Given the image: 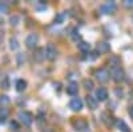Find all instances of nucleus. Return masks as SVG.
Wrapping results in <instances>:
<instances>
[{"label": "nucleus", "instance_id": "26", "mask_svg": "<svg viewBox=\"0 0 133 132\" xmlns=\"http://www.w3.org/2000/svg\"><path fill=\"white\" fill-rule=\"evenodd\" d=\"M11 127H12V128H15V129H19V124H17V122L12 120V122H11Z\"/></svg>", "mask_w": 133, "mask_h": 132}, {"label": "nucleus", "instance_id": "2", "mask_svg": "<svg viewBox=\"0 0 133 132\" xmlns=\"http://www.w3.org/2000/svg\"><path fill=\"white\" fill-rule=\"evenodd\" d=\"M71 123H72V127H73L77 132H88V129H89V125H88L87 120L83 119V117L73 119Z\"/></svg>", "mask_w": 133, "mask_h": 132}, {"label": "nucleus", "instance_id": "11", "mask_svg": "<svg viewBox=\"0 0 133 132\" xmlns=\"http://www.w3.org/2000/svg\"><path fill=\"white\" fill-rule=\"evenodd\" d=\"M85 102H87V105H88V108H91V109H97V107H98V100L95 97V96H92V95H87L85 96Z\"/></svg>", "mask_w": 133, "mask_h": 132}, {"label": "nucleus", "instance_id": "4", "mask_svg": "<svg viewBox=\"0 0 133 132\" xmlns=\"http://www.w3.org/2000/svg\"><path fill=\"white\" fill-rule=\"evenodd\" d=\"M95 76H96V79L98 80V83H107L109 81L110 79V75H109V70L107 68H100L95 72Z\"/></svg>", "mask_w": 133, "mask_h": 132}, {"label": "nucleus", "instance_id": "7", "mask_svg": "<svg viewBox=\"0 0 133 132\" xmlns=\"http://www.w3.org/2000/svg\"><path fill=\"white\" fill-rule=\"evenodd\" d=\"M33 60L36 63H41L45 60V48H35L33 51Z\"/></svg>", "mask_w": 133, "mask_h": 132}, {"label": "nucleus", "instance_id": "17", "mask_svg": "<svg viewBox=\"0 0 133 132\" xmlns=\"http://www.w3.org/2000/svg\"><path fill=\"white\" fill-rule=\"evenodd\" d=\"M79 49L84 53H88L91 51V44L89 43H87V41H80L79 43Z\"/></svg>", "mask_w": 133, "mask_h": 132}, {"label": "nucleus", "instance_id": "31", "mask_svg": "<svg viewBox=\"0 0 133 132\" xmlns=\"http://www.w3.org/2000/svg\"><path fill=\"white\" fill-rule=\"evenodd\" d=\"M132 19H133V16H132Z\"/></svg>", "mask_w": 133, "mask_h": 132}, {"label": "nucleus", "instance_id": "16", "mask_svg": "<svg viewBox=\"0 0 133 132\" xmlns=\"http://www.w3.org/2000/svg\"><path fill=\"white\" fill-rule=\"evenodd\" d=\"M8 116H9V109L5 108V107H2V108H0V123L5 122Z\"/></svg>", "mask_w": 133, "mask_h": 132}, {"label": "nucleus", "instance_id": "13", "mask_svg": "<svg viewBox=\"0 0 133 132\" xmlns=\"http://www.w3.org/2000/svg\"><path fill=\"white\" fill-rule=\"evenodd\" d=\"M97 53H107V52H109L110 51V46H109V43H105V41H103V43H98L97 44Z\"/></svg>", "mask_w": 133, "mask_h": 132}, {"label": "nucleus", "instance_id": "23", "mask_svg": "<svg viewBox=\"0 0 133 132\" xmlns=\"http://www.w3.org/2000/svg\"><path fill=\"white\" fill-rule=\"evenodd\" d=\"M19 21H20V17L17 15H14V16H11L9 17V23L12 24V26H17L19 24Z\"/></svg>", "mask_w": 133, "mask_h": 132}, {"label": "nucleus", "instance_id": "18", "mask_svg": "<svg viewBox=\"0 0 133 132\" xmlns=\"http://www.w3.org/2000/svg\"><path fill=\"white\" fill-rule=\"evenodd\" d=\"M83 85H84V88L87 91H92L95 88V84H93V81L91 79H84L83 80Z\"/></svg>", "mask_w": 133, "mask_h": 132}, {"label": "nucleus", "instance_id": "27", "mask_svg": "<svg viewBox=\"0 0 133 132\" xmlns=\"http://www.w3.org/2000/svg\"><path fill=\"white\" fill-rule=\"evenodd\" d=\"M128 114H129V116H130V117L133 119V104H132V105L129 107V109H128Z\"/></svg>", "mask_w": 133, "mask_h": 132}, {"label": "nucleus", "instance_id": "22", "mask_svg": "<svg viewBox=\"0 0 133 132\" xmlns=\"http://www.w3.org/2000/svg\"><path fill=\"white\" fill-rule=\"evenodd\" d=\"M9 97L7 96V95H2V96H0V104H2L3 107H5V105H8L9 104Z\"/></svg>", "mask_w": 133, "mask_h": 132}, {"label": "nucleus", "instance_id": "15", "mask_svg": "<svg viewBox=\"0 0 133 132\" xmlns=\"http://www.w3.org/2000/svg\"><path fill=\"white\" fill-rule=\"evenodd\" d=\"M15 87H16V91H17V92H23L25 88H27V81H25L24 79H19V80L16 81Z\"/></svg>", "mask_w": 133, "mask_h": 132}, {"label": "nucleus", "instance_id": "1", "mask_svg": "<svg viewBox=\"0 0 133 132\" xmlns=\"http://www.w3.org/2000/svg\"><path fill=\"white\" fill-rule=\"evenodd\" d=\"M109 75L116 83H121L125 79V73L124 70L120 67V65H110L109 67Z\"/></svg>", "mask_w": 133, "mask_h": 132}, {"label": "nucleus", "instance_id": "19", "mask_svg": "<svg viewBox=\"0 0 133 132\" xmlns=\"http://www.w3.org/2000/svg\"><path fill=\"white\" fill-rule=\"evenodd\" d=\"M2 88H4V90H8L9 88V78L8 76H2Z\"/></svg>", "mask_w": 133, "mask_h": 132}, {"label": "nucleus", "instance_id": "20", "mask_svg": "<svg viewBox=\"0 0 133 132\" xmlns=\"http://www.w3.org/2000/svg\"><path fill=\"white\" fill-rule=\"evenodd\" d=\"M9 48L12 49V51H16V49L19 48V41H17L16 39L12 37V39L9 40Z\"/></svg>", "mask_w": 133, "mask_h": 132}, {"label": "nucleus", "instance_id": "8", "mask_svg": "<svg viewBox=\"0 0 133 132\" xmlns=\"http://www.w3.org/2000/svg\"><path fill=\"white\" fill-rule=\"evenodd\" d=\"M69 108L72 109V111L75 112H79L83 109V102H81V99L80 97H73L72 100L69 102Z\"/></svg>", "mask_w": 133, "mask_h": 132}, {"label": "nucleus", "instance_id": "14", "mask_svg": "<svg viewBox=\"0 0 133 132\" xmlns=\"http://www.w3.org/2000/svg\"><path fill=\"white\" fill-rule=\"evenodd\" d=\"M116 125H117L118 131H121V132H130L128 124L124 122V120H121V119H117V120H116Z\"/></svg>", "mask_w": 133, "mask_h": 132}, {"label": "nucleus", "instance_id": "5", "mask_svg": "<svg viewBox=\"0 0 133 132\" xmlns=\"http://www.w3.org/2000/svg\"><path fill=\"white\" fill-rule=\"evenodd\" d=\"M57 56V49L55 47L53 43H48V46L45 47V59L49 61H53Z\"/></svg>", "mask_w": 133, "mask_h": 132}, {"label": "nucleus", "instance_id": "21", "mask_svg": "<svg viewBox=\"0 0 133 132\" xmlns=\"http://www.w3.org/2000/svg\"><path fill=\"white\" fill-rule=\"evenodd\" d=\"M0 12H3V14L9 12V5L5 2H0Z\"/></svg>", "mask_w": 133, "mask_h": 132}, {"label": "nucleus", "instance_id": "10", "mask_svg": "<svg viewBox=\"0 0 133 132\" xmlns=\"http://www.w3.org/2000/svg\"><path fill=\"white\" fill-rule=\"evenodd\" d=\"M96 99L98 102H105L108 99V91L104 87H98L96 90Z\"/></svg>", "mask_w": 133, "mask_h": 132}, {"label": "nucleus", "instance_id": "6", "mask_svg": "<svg viewBox=\"0 0 133 132\" xmlns=\"http://www.w3.org/2000/svg\"><path fill=\"white\" fill-rule=\"evenodd\" d=\"M37 41H39V35L33 32V34H29V35L27 36V39H25V46H27V48H29V49H35L36 46H37Z\"/></svg>", "mask_w": 133, "mask_h": 132}, {"label": "nucleus", "instance_id": "9", "mask_svg": "<svg viewBox=\"0 0 133 132\" xmlns=\"http://www.w3.org/2000/svg\"><path fill=\"white\" fill-rule=\"evenodd\" d=\"M101 12L103 14H105V15H108V14H113L115 11H116V3L115 2H108V3H105L104 5H101Z\"/></svg>", "mask_w": 133, "mask_h": 132}, {"label": "nucleus", "instance_id": "28", "mask_svg": "<svg viewBox=\"0 0 133 132\" xmlns=\"http://www.w3.org/2000/svg\"><path fill=\"white\" fill-rule=\"evenodd\" d=\"M21 59H23V53H19V55H17V60H19V64H21Z\"/></svg>", "mask_w": 133, "mask_h": 132}, {"label": "nucleus", "instance_id": "29", "mask_svg": "<svg viewBox=\"0 0 133 132\" xmlns=\"http://www.w3.org/2000/svg\"><path fill=\"white\" fill-rule=\"evenodd\" d=\"M4 23V19H3V16H0V26H2Z\"/></svg>", "mask_w": 133, "mask_h": 132}, {"label": "nucleus", "instance_id": "3", "mask_svg": "<svg viewBox=\"0 0 133 132\" xmlns=\"http://www.w3.org/2000/svg\"><path fill=\"white\" fill-rule=\"evenodd\" d=\"M19 120H20V123L23 124V125L31 127L32 123H33V116L28 111H20L19 112Z\"/></svg>", "mask_w": 133, "mask_h": 132}, {"label": "nucleus", "instance_id": "12", "mask_svg": "<svg viewBox=\"0 0 133 132\" xmlns=\"http://www.w3.org/2000/svg\"><path fill=\"white\" fill-rule=\"evenodd\" d=\"M77 92H79V85H77L76 81H71L68 85H66V93L68 95L75 96V95H77Z\"/></svg>", "mask_w": 133, "mask_h": 132}, {"label": "nucleus", "instance_id": "30", "mask_svg": "<svg viewBox=\"0 0 133 132\" xmlns=\"http://www.w3.org/2000/svg\"><path fill=\"white\" fill-rule=\"evenodd\" d=\"M2 76H3V75H2V71H0V78H2Z\"/></svg>", "mask_w": 133, "mask_h": 132}, {"label": "nucleus", "instance_id": "25", "mask_svg": "<svg viewBox=\"0 0 133 132\" xmlns=\"http://www.w3.org/2000/svg\"><path fill=\"white\" fill-rule=\"evenodd\" d=\"M124 5H125L127 8L132 9V8H133V0H124Z\"/></svg>", "mask_w": 133, "mask_h": 132}, {"label": "nucleus", "instance_id": "24", "mask_svg": "<svg viewBox=\"0 0 133 132\" xmlns=\"http://www.w3.org/2000/svg\"><path fill=\"white\" fill-rule=\"evenodd\" d=\"M64 14H60V15H57L56 17H55V23H63V20H64Z\"/></svg>", "mask_w": 133, "mask_h": 132}]
</instances>
